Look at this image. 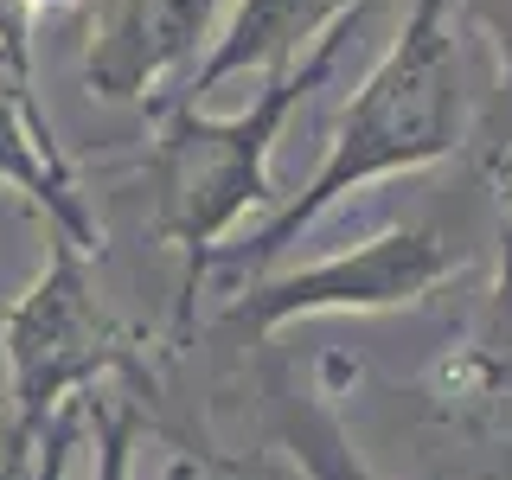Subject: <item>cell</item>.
<instances>
[{
  "instance_id": "7",
  "label": "cell",
  "mask_w": 512,
  "mask_h": 480,
  "mask_svg": "<svg viewBox=\"0 0 512 480\" xmlns=\"http://www.w3.org/2000/svg\"><path fill=\"white\" fill-rule=\"evenodd\" d=\"M359 7L365 0H237L231 20H224L212 32V45H205L199 71L186 77L180 103L199 109L205 96L218 84H231V77H269V71H282V64L308 58L314 45Z\"/></svg>"
},
{
  "instance_id": "9",
  "label": "cell",
  "mask_w": 512,
  "mask_h": 480,
  "mask_svg": "<svg viewBox=\"0 0 512 480\" xmlns=\"http://www.w3.org/2000/svg\"><path fill=\"white\" fill-rule=\"evenodd\" d=\"M276 448L301 468V480H378L359 442L346 436L340 410L327 391L301 384V391H276Z\"/></svg>"
},
{
  "instance_id": "5",
  "label": "cell",
  "mask_w": 512,
  "mask_h": 480,
  "mask_svg": "<svg viewBox=\"0 0 512 480\" xmlns=\"http://www.w3.org/2000/svg\"><path fill=\"white\" fill-rule=\"evenodd\" d=\"M429 410L500 455L493 480H512V224L500 237V276L455 346L429 365Z\"/></svg>"
},
{
  "instance_id": "12",
  "label": "cell",
  "mask_w": 512,
  "mask_h": 480,
  "mask_svg": "<svg viewBox=\"0 0 512 480\" xmlns=\"http://www.w3.org/2000/svg\"><path fill=\"white\" fill-rule=\"evenodd\" d=\"M77 442H84V404H71L64 416H52V429L39 436V448H32V461H26L20 480H71Z\"/></svg>"
},
{
  "instance_id": "4",
  "label": "cell",
  "mask_w": 512,
  "mask_h": 480,
  "mask_svg": "<svg viewBox=\"0 0 512 480\" xmlns=\"http://www.w3.org/2000/svg\"><path fill=\"white\" fill-rule=\"evenodd\" d=\"M455 269L461 263L442 244V231L391 224V231L365 237L352 250H333L320 263L282 269V276H250L224 308V327L269 340L276 327H295V320H314V314H397L429 301Z\"/></svg>"
},
{
  "instance_id": "10",
  "label": "cell",
  "mask_w": 512,
  "mask_h": 480,
  "mask_svg": "<svg viewBox=\"0 0 512 480\" xmlns=\"http://www.w3.org/2000/svg\"><path fill=\"white\" fill-rule=\"evenodd\" d=\"M71 7L77 0H0V64H7V77H20L32 90V39Z\"/></svg>"
},
{
  "instance_id": "3",
  "label": "cell",
  "mask_w": 512,
  "mask_h": 480,
  "mask_svg": "<svg viewBox=\"0 0 512 480\" xmlns=\"http://www.w3.org/2000/svg\"><path fill=\"white\" fill-rule=\"evenodd\" d=\"M0 359H7V480L26 474L32 448L52 416L84 404L103 378H141V340L96 295L90 250L52 231V256L26 282V295L0 314Z\"/></svg>"
},
{
  "instance_id": "2",
  "label": "cell",
  "mask_w": 512,
  "mask_h": 480,
  "mask_svg": "<svg viewBox=\"0 0 512 480\" xmlns=\"http://www.w3.org/2000/svg\"><path fill=\"white\" fill-rule=\"evenodd\" d=\"M365 7H372V0H365ZM365 7L346 13L308 58L269 71L263 90H256L237 116H205V109H192V103H173L167 116H160L154 148H148V192H154V237L186 256V314H192V295H199V276L224 250V237H231L263 199H276V186H269L276 135L288 128V116L308 103V90L327 84V71L352 45Z\"/></svg>"
},
{
  "instance_id": "8",
  "label": "cell",
  "mask_w": 512,
  "mask_h": 480,
  "mask_svg": "<svg viewBox=\"0 0 512 480\" xmlns=\"http://www.w3.org/2000/svg\"><path fill=\"white\" fill-rule=\"evenodd\" d=\"M0 186H13L32 212H45V231L77 237L84 250L103 244V237H96V218L84 212V199H77L71 160H64V148L52 141L39 90H26L20 77H7V64H0Z\"/></svg>"
},
{
  "instance_id": "1",
  "label": "cell",
  "mask_w": 512,
  "mask_h": 480,
  "mask_svg": "<svg viewBox=\"0 0 512 480\" xmlns=\"http://www.w3.org/2000/svg\"><path fill=\"white\" fill-rule=\"evenodd\" d=\"M474 128V90H468V52H461V13L455 0H416L384 58L365 71L352 103L333 122V141L320 154L314 180L282 199V212L244 244H224L212 263L218 269H269L295 244L308 224L340 205L346 192L391 180V173H416L429 160H448Z\"/></svg>"
},
{
  "instance_id": "11",
  "label": "cell",
  "mask_w": 512,
  "mask_h": 480,
  "mask_svg": "<svg viewBox=\"0 0 512 480\" xmlns=\"http://www.w3.org/2000/svg\"><path fill=\"white\" fill-rule=\"evenodd\" d=\"M135 436H141V416L128 397H109L96 410V474L90 480H135Z\"/></svg>"
},
{
  "instance_id": "6",
  "label": "cell",
  "mask_w": 512,
  "mask_h": 480,
  "mask_svg": "<svg viewBox=\"0 0 512 480\" xmlns=\"http://www.w3.org/2000/svg\"><path fill=\"white\" fill-rule=\"evenodd\" d=\"M224 0H103L84 84L103 103H141L154 84H167L180 64L212 45Z\"/></svg>"
}]
</instances>
